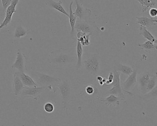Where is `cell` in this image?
Wrapping results in <instances>:
<instances>
[{"mask_svg":"<svg viewBox=\"0 0 157 126\" xmlns=\"http://www.w3.org/2000/svg\"><path fill=\"white\" fill-rule=\"evenodd\" d=\"M101 61L98 54H91L87 56L82 62L81 68L78 70L81 71L83 73L84 79L82 81L88 83L94 81L101 73Z\"/></svg>","mask_w":157,"mask_h":126,"instance_id":"cell-1","label":"cell"},{"mask_svg":"<svg viewBox=\"0 0 157 126\" xmlns=\"http://www.w3.org/2000/svg\"><path fill=\"white\" fill-rule=\"evenodd\" d=\"M56 86L61 94L62 107L67 111L69 104L73 99V86L71 82L68 80H64Z\"/></svg>","mask_w":157,"mask_h":126,"instance_id":"cell-2","label":"cell"},{"mask_svg":"<svg viewBox=\"0 0 157 126\" xmlns=\"http://www.w3.org/2000/svg\"><path fill=\"white\" fill-rule=\"evenodd\" d=\"M75 29L84 33H89L91 36L98 35L101 31L94 22L81 20L76 22Z\"/></svg>","mask_w":157,"mask_h":126,"instance_id":"cell-3","label":"cell"},{"mask_svg":"<svg viewBox=\"0 0 157 126\" xmlns=\"http://www.w3.org/2000/svg\"><path fill=\"white\" fill-rule=\"evenodd\" d=\"M113 73L114 74L113 80V82L109 85H113V87L107 91V94L114 95L120 97L123 100L126 101L120 83V73L114 70Z\"/></svg>","mask_w":157,"mask_h":126,"instance_id":"cell-4","label":"cell"},{"mask_svg":"<svg viewBox=\"0 0 157 126\" xmlns=\"http://www.w3.org/2000/svg\"><path fill=\"white\" fill-rule=\"evenodd\" d=\"M75 58L72 54L62 53L57 55L51 60V63L55 67H63L72 64Z\"/></svg>","mask_w":157,"mask_h":126,"instance_id":"cell-5","label":"cell"},{"mask_svg":"<svg viewBox=\"0 0 157 126\" xmlns=\"http://www.w3.org/2000/svg\"><path fill=\"white\" fill-rule=\"evenodd\" d=\"M137 70L133 67V71L132 73L128 75V78L121 84L122 90L125 93L128 94L129 96H133V94L131 93L132 90L135 87L137 83Z\"/></svg>","mask_w":157,"mask_h":126,"instance_id":"cell-6","label":"cell"},{"mask_svg":"<svg viewBox=\"0 0 157 126\" xmlns=\"http://www.w3.org/2000/svg\"><path fill=\"white\" fill-rule=\"evenodd\" d=\"M76 3V10L73 12L74 15L81 21H88L92 14V10L85 8L82 0H74Z\"/></svg>","mask_w":157,"mask_h":126,"instance_id":"cell-7","label":"cell"},{"mask_svg":"<svg viewBox=\"0 0 157 126\" xmlns=\"http://www.w3.org/2000/svg\"><path fill=\"white\" fill-rule=\"evenodd\" d=\"M37 76V84L45 86L47 88L51 87L53 85L56 84V83L61 82V80L57 78L52 77L50 75L44 73H36Z\"/></svg>","mask_w":157,"mask_h":126,"instance_id":"cell-8","label":"cell"},{"mask_svg":"<svg viewBox=\"0 0 157 126\" xmlns=\"http://www.w3.org/2000/svg\"><path fill=\"white\" fill-rule=\"evenodd\" d=\"M19 0H12L11 3L5 11V17L2 23L0 25V31L3 28H6L10 23L13 15L16 12V7Z\"/></svg>","mask_w":157,"mask_h":126,"instance_id":"cell-9","label":"cell"},{"mask_svg":"<svg viewBox=\"0 0 157 126\" xmlns=\"http://www.w3.org/2000/svg\"><path fill=\"white\" fill-rule=\"evenodd\" d=\"M45 86L41 87H25L23 89L19 96L22 97L26 96H32L35 98H37V96H39L40 94L43 93L44 90L46 89ZM38 99V98H37Z\"/></svg>","mask_w":157,"mask_h":126,"instance_id":"cell-10","label":"cell"},{"mask_svg":"<svg viewBox=\"0 0 157 126\" xmlns=\"http://www.w3.org/2000/svg\"><path fill=\"white\" fill-rule=\"evenodd\" d=\"M12 68L17 70L19 72H25L26 70L25 57L24 54L22 53L21 49L17 51L16 59L12 65Z\"/></svg>","mask_w":157,"mask_h":126,"instance_id":"cell-11","label":"cell"},{"mask_svg":"<svg viewBox=\"0 0 157 126\" xmlns=\"http://www.w3.org/2000/svg\"><path fill=\"white\" fill-rule=\"evenodd\" d=\"M100 93L99 89L96 85L92 84H89L83 87L82 95L87 98L88 100H93L94 97L99 96L98 95Z\"/></svg>","mask_w":157,"mask_h":126,"instance_id":"cell-12","label":"cell"},{"mask_svg":"<svg viewBox=\"0 0 157 126\" xmlns=\"http://www.w3.org/2000/svg\"><path fill=\"white\" fill-rule=\"evenodd\" d=\"M96 98L100 99V101H101L103 103H104L105 104L110 106L118 107L121 102L127 104L126 101L123 100L120 97L114 95L110 94L109 96L105 98L98 96Z\"/></svg>","mask_w":157,"mask_h":126,"instance_id":"cell-13","label":"cell"},{"mask_svg":"<svg viewBox=\"0 0 157 126\" xmlns=\"http://www.w3.org/2000/svg\"><path fill=\"white\" fill-rule=\"evenodd\" d=\"M13 95L15 96H19L23 89H24L25 87H27L25 86L22 82L21 78L19 76L18 72H16L13 74Z\"/></svg>","mask_w":157,"mask_h":126,"instance_id":"cell-14","label":"cell"},{"mask_svg":"<svg viewBox=\"0 0 157 126\" xmlns=\"http://www.w3.org/2000/svg\"><path fill=\"white\" fill-rule=\"evenodd\" d=\"M150 77L149 73L145 72L140 74L138 78L137 77V82H138L140 90L143 95L146 93V87Z\"/></svg>","mask_w":157,"mask_h":126,"instance_id":"cell-15","label":"cell"},{"mask_svg":"<svg viewBox=\"0 0 157 126\" xmlns=\"http://www.w3.org/2000/svg\"><path fill=\"white\" fill-rule=\"evenodd\" d=\"M114 63V67H113V69L117 71L122 73L128 76L130 75L133 72V67H131L128 65L121 64L120 62L117 61V60H115Z\"/></svg>","mask_w":157,"mask_h":126,"instance_id":"cell-16","label":"cell"},{"mask_svg":"<svg viewBox=\"0 0 157 126\" xmlns=\"http://www.w3.org/2000/svg\"><path fill=\"white\" fill-rule=\"evenodd\" d=\"M62 2L61 1H59V2H58L54 1L53 0H47L46 2V4L48 6L58 11L68 17L69 14L62 7Z\"/></svg>","mask_w":157,"mask_h":126,"instance_id":"cell-17","label":"cell"},{"mask_svg":"<svg viewBox=\"0 0 157 126\" xmlns=\"http://www.w3.org/2000/svg\"><path fill=\"white\" fill-rule=\"evenodd\" d=\"M19 76L22 82L25 86L27 87H36L37 84L34 81L30 76L25 74V72H19Z\"/></svg>","mask_w":157,"mask_h":126,"instance_id":"cell-18","label":"cell"},{"mask_svg":"<svg viewBox=\"0 0 157 126\" xmlns=\"http://www.w3.org/2000/svg\"><path fill=\"white\" fill-rule=\"evenodd\" d=\"M137 24L146 27H150L151 26H156L157 21L151 18L146 17H136Z\"/></svg>","mask_w":157,"mask_h":126,"instance_id":"cell-19","label":"cell"},{"mask_svg":"<svg viewBox=\"0 0 157 126\" xmlns=\"http://www.w3.org/2000/svg\"><path fill=\"white\" fill-rule=\"evenodd\" d=\"M73 2H71L69 6V14L68 18H69L70 24L71 27V37L74 38L75 35V25L77 22V17L74 15L72 11V6L73 4Z\"/></svg>","mask_w":157,"mask_h":126,"instance_id":"cell-20","label":"cell"},{"mask_svg":"<svg viewBox=\"0 0 157 126\" xmlns=\"http://www.w3.org/2000/svg\"><path fill=\"white\" fill-rule=\"evenodd\" d=\"M140 35L142 36L144 38L147 40L157 45V39L152 35V34L147 29V27L140 25Z\"/></svg>","mask_w":157,"mask_h":126,"instance_id":"cell-21","label":"cell"},{"mask_svg":"<svg viewBox=\"0 0 157 126\" xmlns=\"http://www.w3.org/2000/svg\"><path fill=\"white\" fill-rule=\"evenodd\" d=\"M137 46L141 48V49L147 53H150L151 51H154L157 49V44H154L148 40L146 41L143 44H138Z\"/></svg>","mask_w":157,"mask_h":126,"instance_id":"cell-22","label":"cell"},{"mask_svg":"<svg viewBox=\"0 0 157 126\" xmlns=\"http://www.w3.org/2000/svg\"><path fill=\"white\" fill-rule=\"evenodd\" d=\"M77 54L78 56V61L76 66V70L80 69L82 64V56L83 54V48L80 42L78 41L77 45Z\"/></svg>","mask_w":157,"mask_h":126,"instance_id":"cell-23","label":"cell"},{"mask_svg":"<svg viewBox=\"0 0 157 126\" xmlns=\"http://www.w3.org/2000/svg\"><path fill=\"white\" fill-rule=\"evenodd\" d=\"M142 7V13L147 11L150 8H153L156 6L155 0H137Z\"/></svg>","mask_w":157,"mask_h":126,"instance_id":"cell-24","label":"cell"},{"mask_svg":"<svg viewBox=\"0 0 157 126\" xmlns=\"http://www.w3.org/2000/svg\"><path fill=\"white\" fill-rule=\"evenodd\" d=\"M76 36L78 38V41L80 42L82 45H90V42L89 38H90V37L91 36L90 35H87V34L84 33L81 31H79Z\"/></svg>","mask_w":157,"mask_h":126,"instance_id":"cell-25","label":"cell"},{"mask_svg":"<svg viewBox=\"0 0 157 126\" xmlns=\"http://www.w3.org/2000/svg\"><path fill=\"white\" fill-rule=\"evenodd\" d=\"M30 32V30H26L21 26H17L14 32V37L16 39H20L24 37Z\"/></svg>","mask_w":157,"mask_h":126,"instance_id":"cell-26","label":"cell"},{"mask_svg":"<svg viewBox=\"0 0 157 126\" xmlns=\"http://www.w3.org/2000/svg\"><path fill=\"white\" fill-rule=\"evenodd\" d=\"M157 73H155L153 76L150 77L146 89V93L152 90L154 87L157 86ZM145 93V94H146Z\"/></svg>","mask_w":157,"mask_h":126,"instance_id":"cell-27","label":"cell"},{"mask_svg":"<svg viewBox=\"0 0 157 126\" xmlns=\"http://www.w3.org/2000/svg\"><path fill=\"white\" fill-rule=\"evenodd\" d=\"M157 86L154 87L152 90L148 92L147 93L143 94V95L140 96V98L146 100V99H149L152 97H157Z\"/></svg>","mask_w":157,"mask_h":126,"instance_id":"cell-28","label":"cell"},{"mask_svg":"<svg viewBox=\"0 0 157 126\" xmlns=\"http://www.w3.org/2000/svg\"><path fill=\"white\" fill-rule=\"evenodd\" d=\"M44 109L47 113H51L54 111L55 107L52 103H47L44 105Z\"/></svg>","mask_w":157,"mask_h":126,"instance_id":"cell-29","label":"cell"},{"mask_svg":"<svg viewBox=\"0 0 157 126\" xmlns=\"http://www.w3.org/2000/svg\"><path fill=\"white\" fill-rule=\"evenodd\" d=\"M2 10L4 11H6V9L10 5L12 0H2Z\"/></svg>","mask_w":157,"mask_h":126,"instance_id":"cell-30","label":"cell"},{"mask_svg":"<svg viewBox=\"0 0 157 126\" xmlns=\"http://www.w3.org/2000/svg\"><path fill=\"white\" fill-rule=\"evenodd\" d=\"M149 15L151 17H156L157 15V10L156 8H151L149 10Z\"/></svg>","mask_w":157,"mask_h":126,"instance_id":"cell-31","label":"cell"},{"mask_svg":"<svg viewBox=\"0 0 157 126\" xmlns=\"http://www.w3.org/2000/svg\"><path fill=\"white\" fill-rule=\"evenodd\" d=\"M59 1H60V0H59Z\"/></svg>","mask_w":157,"mask_h":126,"instance_id":"cell-32","label":"cell"}]
</instances>
